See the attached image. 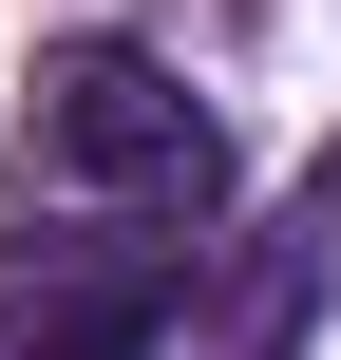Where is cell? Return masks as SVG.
Returning a JSON list of instances; mask_svg holds the SVG:
<instances>
[{
	"instance_id": "cell-1",
	"label": "cell",
	"mask_w": 341,
	"mask_h": 360,
	"mask_svg": "<svg viewBox=\"0 0 341 360\" xmlns=\"http://www.w3.org/2000/svg\"><path fill=\"white\" fill-rule=\"evenodd\" d=\"M19 190L57 209V228H209V190H228V152H209V114H190V76L171 57H133V38H57L38 57V95H19Z\"/></svg>"
},
{
	"instance_id": "cell-2",
	"label": "cell",
	"mask_w": 341,
	"mask_h": 360,
	"mask_svg": "<svg viewBox=\"0 0 341 360\" xmlns=\"http://www.w3.org/2000/svg\"><path fill=\"white\" fill-rule=\"evenodd\" d=\"M190 266L209 247H171V228H19L0 247V360H171L190 323Z\"/></svg>"
}]
</instances>
